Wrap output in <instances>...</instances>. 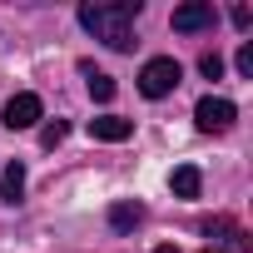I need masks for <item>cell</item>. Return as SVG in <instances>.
Returning a JSON list of instances; mask_svg holds the SVG:
<instances>
[{"mask_svg":"<svg viewBox=\"0 0 253 253\" xmlns=\"http://www.w3.org/2000/svg\"><path fill=\"white\" fill-rule=\"evenodd\" d=\"M209 25H213V5H209V0H189V5L174 10V30L179 35H199Z\"/></svg>","mask_w":253,"mask_h":253,"instance_id":"5","label":"cell"},{"mask_svg":"<svg viewBox=\"0 0 253 253\" xmlns=\"http://www.w3.org/2000/svg\"><path fill=\"white\" fill-rule=\"evenodd\" d=\"M233 25L248 30V25H253V10H248V5H233Z\"/></svg>","mask_w":253,"mask_h":253,"instance_id":"14","label":"cell"},{"mask_svg":"<svg viewBox=\"0 0 253 253\" xmlns=\"http://www.w3.org/2000/svg\"><path fill=\"white\" fill-rule=\"evenodd\" d=\"M238 75L253 80V45H238Z\"/></svg>","mask_w":253,"mask_h":253,"instance_id":"13","label":"cell"},{"mask_svg":"<svg viewBox=\"0 0 253 253\" xmlns=\"http://www.w3.org/2000/svg\"><path fill=\"white\" fill-rule=\"evenodd\" d=\"M60 139H65V119H50L45 129H40V144H45V149H55Z\"/></svg>","mask_w":253,"mask_h":253,"instance_id":"11","label":"cell"},{"mask_svg":"<svg viewBox=\"0 0 253 253\" xmlns=\"http://www.w3.org/2000/svg\"><path fill=\"white\" fill-rule=\"evenodd\" d=\"M84 70V80H89V94L99 99V104H109L114 99V75H104V70H94V65H80Z\"/></svg>","mask_w":253,"mask_h":253,"instance_id":"10","label":"cell"},{"mask_svg":"<svg viewBox=\"0 0 253 253\" xmlns=\"http://www.w3.org/2000/svg\"><path fill=\"white\" fill-rule=\"evenodd\" d=\"M20 194H25V169L10 159V164H5V174H0V199H5V204H15Z\"/></svg>","mask_w":253,"mask_h":253,"instance_id":"9","label":"cell"},{"mask_svg":"<svg viewBox=\"0 0 253 253\" xmlns=\"http://www.w3.org/2000/svg\"><path fill=\"white\" fill-rule=\"evenodd\" d=\"M179 80H184L179 60H174V55H154V60H144V70H139V94H144V99H164V94L179 89Z\"/></svg>","mask_w":253,"mask_h":253,"instance_id":"2","label":"cell"},{"mask_svg":"<svg viewBox=\"0 0 253 253\" xmlns=\"http://www.w3.org/2000/svg\"><path fill=\"white\" fill-rule=\"evenodd\" d=\"M144 223V204H114L109 209V228L114 233H129V228H139Z\"/></svg>","mask_w":253,"mask_h":253,"instance_id":"8","label":"cell"},{"mask_svg":"<svg viewBox=\"0 0 253 253\" xmlns=\"http://www.w3.org/2000/svg\"><path fill=\"white\" fill-rule=\"evenodd\" d=\"M199 75H204V80H218V75H223V60H218V55H204V60H199Z\"/></svg>","mask_w":253,"mask_h":253,"instance_id":"12","label":"cell"},{"mask_svg":"<svg viewBox=\"0 0 253 253\" xmlns=\"http://www.w3.org/2000/svg\"><path fill=\"white\" fill-rule=\"evenodd\" d=\"M199 253H233V248H218V243H209V248H199Z\"/></svg>","mask_w":253,"mask_h":253,"instance_id":"15","label":"cell"},{"mask_svg":"<svg viewBox=\"0 0 253 253\" xmlns=\"http://www.w3.org/2000/svg\"><path fill=\"white\" fill-rule=\"evenodd\" d=\"M89 134L104 139V144H124V139L134 134V119H124V114H99V119H89Z\"/></svg>","mask_w":253,"mask_h":253,"instance_id":"6","label":"cell"},{"mask_svg":"<svg viewBox=\"0 0 253 253\" xmlns=\"http://www.w3.org/2000/svg\"><path fill=\"white\" fill-rule=\"evenodd\" d=\"M154 253H179V248H174V243H159V248H154Z\"/></svg>","mask_w":253,"mask_h":253,"instance_id":"16","label":"cell"},{"mask_svg":"<svg viewBox=\"0 0 253 253\" xmlns=\"http://www.w3.org/2000/svg\"><path fill=\"white\" fill-rule=\"evenodd\" d=\"M45 119V104H40V94H15L5 109H0V124H5V129H35V124Z\"/></svg>","mask_w":253,"mask_h":253,"instance_id":"4","label":"cell"},{"mask_svg":"<svg viewBox=\"0 0 253 253\" xmlns=\"http://www.w3.org/2000/svg\"><path fill=\"white\" fill-rule=\"evenodd\" d=\"M233 119H238V109L228 104V99H218V94H204L199 104H194V124L204 134H223V129H233Z\"/></svg>","mask_w":253,"mask_h":253,"instance_id":"3","label":"cell"},{"mask_svg":"<svg viewBox=\"0 0 253 253\" xmlns=\"http://www.w3.org/2000/svg\"><path fill=\"white\" fill-rule=\"evenodd\" d=\"M169 189H174L179 199H199V189H204V174H199L194 164H179V169L169 174Z\"/></svg>","mask_w":253,"mask_h":253,"instance_id":"7","label":"cell"},{"mask_svg":"<svg viewBox=\"0 0 253 253\" xmlns=\"http://www.w3.org/2000/svg\"><path fill=\"white\" fill-rule=\"evenodd\" d=\"M144 10V0H114V5H80V25L109 45V50H134V20Z\"/></svg>","mask_w":253,"mask_h":253,"instance_id":"1","label":"cell"}]
</instances>
